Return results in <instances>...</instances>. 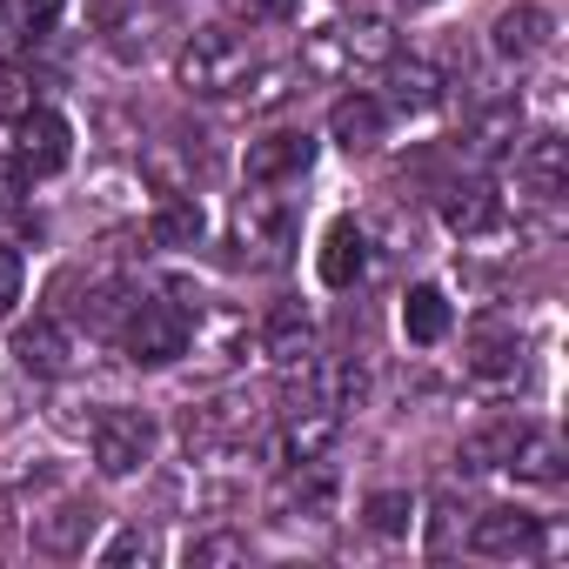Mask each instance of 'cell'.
Masks as SVG:
<instances>
[{"label": "cell", "instance_id": "1", "mask_svg": "<svg viewBox=\"0 0 569 569\" xmlns=\"http://www.w3.org/2000/svg\"><path fill=\"white\" fill-rule=\"evenodd\" d=\"M389 61H396V28L382 14H342L302 41V74H316V81H349V74H369Z\"/></svg>", "mask_w": 569, "mask_h": 569}, {"label": "cell", "instance_id": "2", "mask_svg": "<svg viewBox=\"0 0 569 569\" xmlns=\"http://www.w3.org/2000/svg\"><path fill=\"white\" fill-rule=\"evenodd\" d=\"M248 41L241 34H228V28H194L188 34V48L174 54V81L188 88V94H201V101H221V94H241V81H248Z\"/></svg>", "mask_w": 569, "mask_h": 569}, {"label": "cell", "instance_id": "3", "mask_svg": "<svg viewBox=\"0 0 569 569\" xmlns=\"http://www.w3.org/2000/svg\"><path fill=\"white\" fill-rule=\"evenodd\" d=\"M188 342H194V316H188L181 302H148V296L128 302V316H121V349H128V362L161 369V362H181Z\"/></svg>", "mask_w": 569, "mask_h": 569}, {"label": "cell", "instance_id": "4", "mask_svg": "<svg viewBox=\"0 0 569 569\" xmlns=\"http://www.w3.org/2000/svg\"><path fill=\"white\" fill-rule=\"evenodd\" d=\"M289 248H296V214L274 194H248L234 208V254L248 268H289Z\"/></svg>", "mask_w": 569, "mask_h": 569}, {"label": "cell", "instance_id": "5", "mask_svg": "<svg viewBox=\"0 0 569 569\" xmlns=\"http://www.w3.org/2000/svg\"><path fill=\"white\" fill-rule=\"evenodd\" d=\"M154 442H161V429H154V416H148V409H108V416L94 422V469L121 482V476L148 469Z\"/></svg>", "mask_w": 569, "mask_h": 569}, {"label": "cell", "instance_id": "6", "mask_svg": "<svg viewBox=\"0 0 569 569\" xmlns=\"http://www.w3.org/2000/svg\"><path fill=\"white\" fill-rule=\"evenodd\" d=\"M14 161L28 174H61L74 161V128L54 108H21L14 114Z\"/></svg>", "mask_w": 569, "mask_h": 569}, {"label": "cell", "instance_id": "7", "mask_svg": "<svg viewBox=\"0 0 569 569\" xmlns=\"http://www.w3.org/2000/svg\"><path fill=\"white\" fill-rule=\"evenodd\" d=\"M442 228L462 234V241H489V234H502V228H509V201H502V188H496V181H456V188L442 194Z\"/></svg>", "mask_w": 569, "mask_h": 569}, {"label": "cell", "instance_id": "8", "mask_svg": "<svg viewBox=\"0 0 569 569\" xmlns=\"http://www.w3.org/2000/svg\"><path fill=\"white\" fill-rule=\"evenodd\" d=\"M336 436H342V416L309 402V409H289V422L274 429V449H268V456H274L281 469H302V462H322V456L336 449Z\"/></svg>", "mask_w": 569, "mask_h": 569}, {"label": "cell", "instance_id": "9", "mask_svg": "<svg viewBox=\"0 0 569 569\" xmlns=\"http://www.w3.org/2000/svg\"><path fill=\"white\" fill-rule=\"evenodd\" d=\"M261 356L274 362V369H309L316 362V316L302 309V302H274L268 309V322H261Z\"/></svg>", "mask_w": 569, "mask_h": 569}, {"label": "cell", "instance_id": "10", "mask_svg": "<svg viewBox=\"0 0 569 569\" xmlns=\"http://www.w3.org/2000/svg\"><path fill=\"white\" fill-rule=\"evenodd\" d=\"M509 154H516V181L529 201H562V188H569V141L562 134H529Z\"/></svg>", "mask_w": 569, "mask_h": 569}, {"label": "cell", "instance_id": "11", "mask_svg": "<svg viewBox=\"0 0 569 569\" xmlns=\"http://www.w3.org/2000/svg\"><path fill=\"white\" fill-rule=\"evenodd\" d=\"M309 161H316V141L309 134H261V141H248V154H241V174H248V188H274V181H289V174H309Z\"/></svg>", "mask_w": 569, "mask_h": 569}, {"label": "cell", "instance_id": "12", "mask_svg": "<svg viewBox=\"0 0 569 569\" xmlns=\"http://www.w3.org/2000/svg\"><path fill=\"white\" fill-rule=\"evenodd\" d=\"M469 549L476 556H536L542 549V516H529V509H482L469 522Z\"/></svg>", "mask_w": 569, "mask_h": 569}, {"label": "cell", "instance_id": "13", "mask_svg": "<svg viewBox=\"0 0 569 569\" xmlns=\"http://www.w3.org/2000/svg\"><path fill=\"white\" fill-rule=\"evenodd\" d=\"M549 34H556V21H549V8H536V0H522V8H509V14H496V28H489V48L502 54V61H536L542 48H549Z\"/></svg>", "mask_w": 569, "mask_h": 569}, {"label": "cell", "instance_id": "14", "mask_svg": "<svg viewBox=\"0 0 569 569\" xmlns=\"http://www.w3.org/2000/svg\"><path fill=\"white\" fill-rule=\"evenodd\" d=\"M382 128H389V108L376 94H342L329 108V141L349 148V154H376L382 148Z\"/></svg>", "mask_w": 569, "mask_h": 569}, {"label": "cell", "instance_id": "15", "mask_svg": "<svg viewBox=\"0 0 569 569\" xmlns=\"http://www.w3.org/2000/svg\"><path fill=\"white\" fill-rule=\"evenodd\" d=\"M362 274H369V228L356 214H342L322 234V281H329V289H356Z\"/></svg>", "mask_w": 569, "mask_h": 569}, {"label": "cell", "instance_id": "16", "mask_svg": "<svg viewBox=\"0 0 569 569\" xmlns=\"http://www.w3.org/2000/svg\"><path fill=\"white\" fill-rule=\"evenodd\" d=\"M14 362H21L28 376H68V369H74V336L41 316V322H28V329L14 336Z\"/></svg>", "mask_w": 569, "mask_h": 569}, {"label": "cell", "instance_id": "17", "mask_svg": "<svg viewBox=\"0 0 569 569\" xmlns=\"http://www.w3.org/2000/svg\"><path fill=\"white\" fill-rule=\"evenodd\" d=\"M449 322H456V309H449V296L436 289V281H416V289L402 296V336L416 349H436L449 336Z\"/></svg>", "mask_w": 569, "mask_h": 569}, {"label": "cell", "instance_id": "18", "mask_svg": "<svg viewBox=\"0 0 569 569\" xmlns=\"http://www.w3.org/2000/svg\"><path fill=\"white\" fill-rule=\"evenodd\" d=\"M396 114H436L442 108V74L429 61H389V101Z\"/></svg>", "mask_w": 569, "mask_h": 569}, {"label": "cell", "instance_id": "19", "mask_svg": "<svg viewBox=\"0 0 569 569\" xmlns=\"http://www.w3.org/2000/svg\"><path fill=\"white\" fill-rule=\"evenodd\" d=\"M28 536H34V549H41V556H81V549H88V536H94V509L61 502L54 516H34V522H28Z\"/></svg>", "mask_w": 569, "mask_h": 569}, {"label": "cell", "instance_id": "20", "mask_svg": "<svg viewBox=\"0 0 569 569\" xmlns=\"http://www.w3.org/2000/svg\"><path fill=\"white\" fill-rule=\"evenodd\" d=\"M148 234H154L161 248H201V234H208V208H201L194 194H161Z\"/></svg>", "mask_w": 569, "mask_h": 569}, {"label": "cell", "instance_id": "21", "mask_svg": "<svg viewBox=\"0 0 569 569\" xmlns=\"http://www.w3.org/2000/svg\"><path fill=\"white\" fill-rule=\"evenodd\" d=\"M502 469H516L522 482H562V442H556V429H516V449H509Z\"/></svg>", "mask_w": 569, "mask_h": 569}, {"label": "cell", "instance_id": "22", "mask_svg": "<svg viewBox=\"0 0 569 569\" xmlns=\"http://www.w3.org/2000/svg\"><path fill=\"white\" fill-rule=\"evenodd\" d=\"M336 509V476L322 469V462H302V469H289V489H281V516H329Z\"/></svg>", "mask_w": 569, "mask_h": 569}, {"label": "cell", "instance_id": "23", "mask_svg": "<svg viewBox=\"0 0 569 569\" xmlns=\"http://www.w3.org/2000/svg\"><path fill=\"white\" fill-rule=\"evenodd\" d=\"M516 134H522V108H516V101H496L489 114H476V128H469V154L489 168V161H502V154L516 148Z\"/></svg>", "mask_w": 569, "mask_h": 569}, {"label": "cell", "instance_id": "24", "mask_svg": "<svg viewBox=\"0 0 569 569\" xmlns=\"http://www.w3.org/2000/svg\"><path fill=\"white\" fill-rule=\"evenodd\" d=\"M516 362H522L516 322H482V329L469 336V369H476V376H509Z\"/></svg>", "mask_w": 569, "mask_h": 569}, {"label": "cell", "instance_id": "25", "mask_svg": "<svg viewBox=\"0 0 569 569\" xmlns=\"http://www.w3.org/2000/svg\"><path fill=\"white\" fill-rule=\"evenodd\" d=\"M68 0H0V41H34L61 21Z\"/></svg>", "mask_w": 569, "mask_h": 569}, {"label": "cell", "instance_id": "26", "mask_svg": "<svg viewBox=\"0 0 569 569\" xmlns=\"http://www.w3.org/2000/svg\"><path fill=\"white\" fill-rule=\"evenodd\" d=\"M362 516H369L376 536H409V522H416V496H409V489H376V496L362 502Z\"/></svg>", "mask_w": 569, "mask_h": 569}, {"label": "cell", "instance_id": "27", "mask_svg": "<svg viewBox=\"0 0 569 569\" xmlns=\"http://www.w3.org/2000/svg\"><path fill=\"white\" fill-rule=\"evenodd\" d=\"M516 429H522V422H496V429H476V436L462 442V462H469V469H502V462H509V449H516Z\"/></svg>", "mask_w": 569, "mask_h": 569}, {"label": "cell", "instance_id": "28", "mask_svg": "<svg viewBox=\"0 0 569 569\" xmlns=\"http://www.w3.org/2000/svg\"><path fill=\"white\" fill-rule=\"evenodd\" d=\"M248 81H254V88H241V94H248L254 114H268V108H281V101L296 94V68H261V74L248 68Z\"/></svg>", "mask_w": 569, "mask_h": 569}, {"label": "cell", "instance_id": "29", "mask_svg": "<svg viewBox=\"0 0 569 569\" xmlns=\"http://www.w3.org/2000/svg\"><path fill=\"white\" fill-rule=\"evenodd\" d=\"M28 181H34V174H28L14 154H0V214H21V208H28Z\"/></svg>", "mask_w": 569, "mask_h": 569}, {"label": "cell", "instance_id": "30", "mask_svg": "<svg viewBox=\"0 0 569 569\" xmlns=\"http://www.w3.org/2000/svg\"><path fill=\"white\" fill-rule=\"evenodd\" d=\"M248 556V542L241 536H201V542H188V562L201 569V562H241Z\"/></svg>", "mask_w": 569, "mask_h": 569}, {"label": "cell", "instance_id": "31", "mask_svg": "<svg viewBox=\"0 0 569 569\" xmlns=\"http://www.w3.org/2000/svg\"><path fill=\"white\" fill-rule=\"evenodd\" d=\"M21 281H28V268H21V248H8V241H0V316H8V309L21 302Z\"/></svg>", "mask_w": 569, "mask_h": 569}, {"label": "cell", "instance_id": "32", "mask_svg": "<svg viewBox=\"0 0 569 569\" xmlns=\"http://www.w3.org/2000/svg\"><path fill=\"white\" fill-rule=\"evenodd\" d=\"M154 556V536H141V529H121L108 549H101V562H148Z\"/></svg>", "mask_w": 569, "mask_h": 569}, {"label": "cell", "instance_id": "33", "mask_svg": "<svg viewBox=\"0 0 569 569\" xmlns=\"http://www.w3.org/2000/svg\"><path fill=\"white\" fill-rule=\"evenodd\" d=\"M234 8H241L248 21H289V14L302 8V0H234Z\"/></svg>", "mask_w": 569, "mask_h": 569}, {"label": "cell", "instance_id": "34", "mask_svg": "<svg viewBox=\"0 0 569 569\" xmlns=\"http://www.w3.org/2000/svg\"><path fill=\"white\" fill-rule=\"evenodd\" d=\"M449 542H456V502H436V529H429V549L442 556Z\"/></svg>", "mask_w": 569, "mask_h": 569}, {"label": "cell", "instance_id": "35", "mask_svg": "<svg viewBox=\"0 0 569 569\" xmlns=\"http://www.w3.org/2000/svg\"><path fill=\"white\" fill-rule=\"evenodd\" d=\"M409 8H436V0H409Z\"/></svg>", "mask_w": 569, "mask_h": 569}]
</instances>
